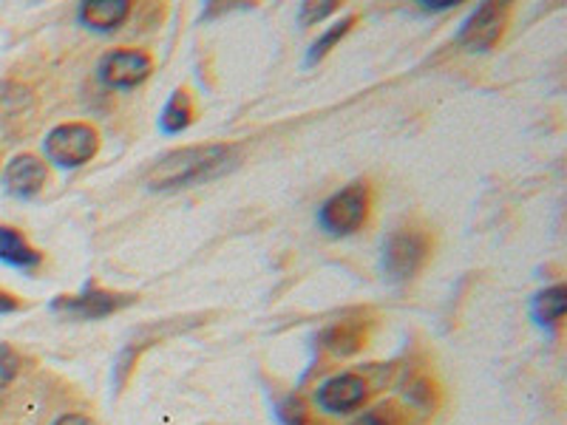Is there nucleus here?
Segmentation results:
<instances>
[{
  "label": "nucleus",
  "instance_id": "nucleus-1",
  "mask_svg": "<svg viewBox=\"0 0 567 425\" xmlns=\"http://www.w3.org/2000/svg\"><path fill=\"white\" fill-rule=\"evenodd\" d=\"M239 151L230 145H194L159 159L148 174L151 190H174V187L202 185L236 165Z\"/></svg>",
  "mask_w": 567,
  "mask_h": 425
},
{
  "label": "nucleus",
  "instance_id": "nucleus-2",
  "mask_svg": "<svg viewBox=\"0 0 567 425\" xmlns=\"http://www.w3.org/2000/svg\"><path fill=\"white\" fill-rule=\"evenodd\" d=\"M367 212L369 187L363 182H354V185L338 190L332 199L323 201V207L318 210V225L329 236H349V232H354L367 221Z\"/></svg>",
  "mask_w": 567,
  "mask_h": 425
},
{
  "label": "nucleus",
  "instance_id": "nucleus-3",
  "mask_svg": "<svg viewBox=\"0 0 567 425\" xmlns=\"http://www.w3.org/2000/svg\"><path fill=\"white\" fill-rule=\"evenodd\" d=\"M97 131L83 123L58 125L45 136V159L54 162L58 168H80L91 156L97 154Z\"/></svg>",
  "mask_w": 567,
  "mask_h": 425
},
{
  "label": "nucleus",
  "instance_id": "nucleus-4",
  "mask_svg": "<svg viewBox=\"0 0 567 425\" xmlns=\"http://www.w3.org/2000/svg\"><path fill=\"white\" fill-rule=\"evenodd\" d=\"M429 258V239L417 230L392 232L383 245V270L392 281H409L417 276Z\"/></svg>",
  "mask_w": 567,
  "mask_h": 425
},
{
  "label": "nucleus",
  "instance_id": "nucleus-5",
  "mask_svg": "<svg viewBox=\"0 0 567 425\" xmlns=\"http://www.w3.org/2000/svg\"><path fill=\"white\" fill-rule=\"evenodd\" d=\"M134 303V296H114L109 290H100L97 283H89L80 296H63L52 303V310L65 318H80V321H97L114 312L125 310Z\"/></svg>",
  "mask_w": 567,
  "mask_h": 425
},
{
  "label": "nucleus",
  "instance_id": "nucleus-6",
  "mask_svg": "<svg viewBox=\"0 0 567 425\" xmlns=\"http://www.w3.org/2000/svg\"><path fill=\"white\" fill-rule=\"evenodd\" d=\"M154 63L145 52H136V49H123V52L105 54L103 63H100V80L109 89H134L142 80L151 77Z\"/></svg>",
  "mask_w": 567,
  "mask_h": 425
},
{
  "label": "nucleus",
  "instance_id": "nucleus-7",
  "mask_svg": "<svg viewBox=\"0 0 567 425\" xmlns=\"http://www.w3.org/2000/svg\"><path fill=\"white\" fill-rule=\"evenodd\" d=\"M503 27L505 7H499V3H483V7L471 12V18L460 29V43L468 52H488L491 45L499 40V34H503Z\"/></svg>",
  "mask_w": 567,
  "mask_h": 425
},
{
  "label": "nucleus",
  "instance_id": "nucleus-8",
  "mask_svg": "<svg viewBox=\"0 0 567 425\" xmlns=\"http://www.w3.org/2000/svg\"><path fill=\"white\" fill-rule=\"evenodd\" d=\"M367 400V381L361 374H336L332 381L318 388V406L329 414H347L363 406Z\"/></svg>",
  "mask_w": 567,
  "mask_h": 425
},
{
  "label": "nucleus",
  "instance_id": "nucleus-9",
  "mask_svg": "<svg viewBox=\"0 0 567 425\" xmlns=\"http://www.w3.org/2000/svg\"><path fill=\"white\" fill-rule=\"evenodd\" d=\"M3 182H7V190L12 196H18V199H32L45 185V165L32 154L14 156L9 162L7 174H3Z\"/></svg>",
  "mask_w": 567,
  "mask_h": 425
},
{
  "label": "nucleus",
  "instance_id": "nucleus-10",
  "mask_svg": "<svg viewBox=\"0 0 567 425\" xmlns=\"http://www.w3.org/2000/svg\"><path fill=\"white\" fill-rule=\"evenodd\" d=\"M128 14V0H89L80 7L78 18L83 27L94 29V32H114V29L123 27Z\"/></svg>",
  "mask_w": 567,
  "mask_h": 425
},
{
  "label": "nucleus",
  "instance_id": "nucleus-11",
  "mask_svg": "<svg viewBox=\"0 0 567 425\" xmlns=\"http://www.w3.org/2000/svg\"><path fill=\"white\" fill-rule=\"evenodd\" d=\"M0 261L14 270H38L43 256L18 230L0 225Z\"/></svg>",
  "mask_w": 567,
  "mask_h": 425
},
{
  "label": "nucleus",
  "instance_id": "nucleus-12",
  "mask_svg": "<svg viewBox=\"0 0 567 425\" xmlns=\"http://www.w3.org/2000/svg\"><path fill=\"white\" fill-rule=\"evenodd\" d=\"M363 341H367L363 326L354 321L332 323V326L323 332V346H327L332 354H338V357H349V354H354L363 346Z\"/></svg>",
  "mask_w": 567,
  "mask_h": 425
},
{
  "label": "nucleus",
  "instance_id": "nucleus-13",
  "mask_svg": "<svg viewBox=\"0 0 567 425\" xmlns=\"http://www.w3.org/2000/svg\"><path fill=\"white\" fill-rule=\"evenodd\" d=\"M565 310H567V287H561V283H556V287H550V290L539 292L534 301L536 321L545 323V326H554V323H559L561 315H565Z\"/></svg>",
  "mask_w": 567,
  "mask_h": 425
},
{
  "label": "nucleus",
  "instance_id": "nucleus-14",
  "mask_svg": "<svg viewBox=\"0 0 567 425\" xmlns=\"http://www.w3.org/2000/svg\"><path fill=\"white\" fill-rule=\"evenodd\" d=\"M190 116H194V105H190L187 94L185 91H174V97L162 108L159 125L165 134H179V131H185L190 125Z\"/></svg>",
  "mask_w": 567,
  "mask_h": 425
},
{
  "label": "nucleus",
  "instance_id": "nucleus-15",
  "mask_svg": "<svg viewBox=\"0 0 567 425\" xmlns=\"http://www.w3.org/2000/svg\"><path fill=\"white\" fill-rule=\"evenodd\" d=\"M276 417L281 425H307L310 423V408L298 394H290V397L278 403Z\"/></svg>",
  "mask_w": 567,
  "mask_h": 425
},
{
  "label": "nucleus",
  "instance_id": "nucleus-16",
  "mask_svg": "<svg viewBox=\"0 0 567 425\" xmlns=\"http://www.w3.org/2000/svg\"><path fill=\"white\" fill-rule=\"evenodd\" d=\"M352 23H354V18H343L341 23H336V27L329 29V32H323L321 38H318L316 43H312L310 54H307V63H318V60H321L323 54H327L329 49H332V45H336L338 40H341L343 34L349 32V29H352Z\"/></svg>",
  "mask_w": 567,
  "mask_h": 425
},
{
  "label": "nucleus",
  "instance_id": "nucleus-17",
  "mask_svg": "<svg viewBox=\"0 0 567 425\" xmlns=\"http://www.w3.org/2000/svg\"><path fill=\"white\" fill-rule=\"evenodd\" d=\"M20 357L12 346H0V388H7L9 383L18 377Z\"/></svg>",
  "mask_w": 567,
  "mask_h": 425
},
{
  "label": "nucleus",
  "instance_id": "nucleus-18",
  "mask_svg": "<svg viewBox=\"0 0 567 425\" xmlns=\"http://www.w3.org/2000/svg\"><path fill=\"white\" fill-rule=\"evenodd\" d=\"M332 12H336V3H332V0H327V3H303L298 18H301L303 27H310V23H318V20H323Z\"/></svg>",
  "mask_w": 567,
  "mask_h": 425
},
{
  "label": "nucleus",
  "instance_id": "nucleus-19",
  "mask_svg": "<svg viewBox=\"0 0 567 425\" xmlns=\"http://www.w3.org/2000/svg\"><path fill=\"white\" fill-rule=\"evenodd\" d=\"M352 425H398L394 423V414L389 408H372V412L361 414Z\"/></svg>",
  "mask_w": 567,
  "mask_h": 425
},
{
  "label": "nucleus",
  "instance_id": "nucleus-20",
  "mask_svg": "<svg viewBox=\"0 0 567 425\" xmlns=\"http://www.w3.org/2000/svg\"><path fill=\"white\" fill-rule=\"evenodd\" d=\"M54 425H94L89 417H83V414H63V417H58V423Z\"/></svg>",
  "mask_w": 567,
  "mask_h": 425
},
{
  "label": "nucleus",
  "instance_id": "nucleus-21",
  "mask_svg": "<svg viewBox=\"0 0 567 425\" xmlns=\"http://www.w3.org/2000/svg\"><path fill=\"white\" fill-rule=\"evenodd\" d=\"M18 310V301H14L12 296H7V292H0V312H14Z\"/></svg>",
  "mask_w": 567,
  "mask_h": 425
}]
</instances>
